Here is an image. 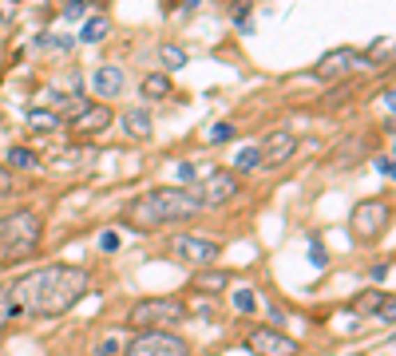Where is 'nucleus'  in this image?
<instances>
[{
	"mask_svg": "<svg viewBox=\"0 0 396 356\" xmlns=\"http://www.w3.org/2000/svg\"><path fill=\"white\" fill-rule=\"evenodd\" d=\"M87 293V273L79 265H40V270L16 277L8 289V309L24 313V317H63L79 305V297Z\"/></svg>",
	"mask_w": 396,
	"mask_h": 356,
	"instance_id": "nucleus-1",
	"label": "nucleus"
},
{
	"mask_svg": "<svg viewBox=\"0 0 396 356\" xmlns=\"http://www.w3.org/2000/svg\"><path fill=\"white\" fill-rule=\"evenodd\" d=\"M202 202H198L195 190L186 186H159V190H147L139 194L131 206L123 210V222L131 230H159V226H171V222H183V218H195Z\"/></svg>",
	"mask_w": 396,
	"mask_h": 356,
	"instance_id": "nucleus-2",
	"label": "nucleus"
},
{
	"mask_svg": "<svg viewBox=\"0 0 396 356\" xmlns=\"http://www.w3.org/2000/svg\"><path fill=\"white\" fill-rule=\"evenodd\" d=\"M44 242V218L36 210H13L0 218V261L13 265V261H24L32 258Z\"/></svg>",
	"mask_w": 396,
	"mask_h": 356,
	"instance_id": "nucleus-3",
	"label": "nucleus"
},
{
	"mask_svg": "<svg viewBox=\"0 0 396 356\" xmlns=\"http://www.w3.org/2000/svg\"><path fill=\"white\" fill-rule=\"evenodd\" d=\"M183 317H186L183 301H174V297H151V301H139V305L131 309L127 325L135 332H147V329H171V325H178Z\"/></svg>",
	"mask_w": 396,
	"mask_h": 356,
	"instance_id": "nucleus-4",
	"label": "nucleus"
},
{
	"mask_svg": "<svg viewBox=\"0 0 396 356\" xmlns=\"http://www.w3.org/2000/svg\"><path fill=\"white\" fill-rule=\"evenodd\" d=\"M388 222H393V206L381 202V198H365L353 206L349 214V233L357 238V242H381V233L388 230Z\"/></svg>",
	"mask_w": 396,
	"mask_h": 356,
	"instance_id": "nucleus-5",
	"label": "nucleus"
},
{
	"mask_svg": "<svg viewBox=\"0 0 396 356\" xmlns=\"http://www.w3.org/2000/svg\"><path fill=\"white\" fill-rule=\"evenodd\" d=\"M123 356H190V344L171 329H147L123 344Z\"/></svg>",
	"mask_w": 396,
	"mask_h": 356,
	"instance_id": "nucleus-6",
	"label": "nucleus"
},
{
	"mask_svg": "<svg viewBox=\"0 0 396 356\" xmlns=\"http://www.w3.org/2000/svg\"><path fill=\"white\" fill-rule=\"evenodd\" d=\"M171 249H174V258L186 261V265H195V270H211L214 261L222 258V246H218V242H211V238H195V233L174 238Z\"/></svg>",
	"mask_w": 396,
	"mask_h": 356,
	"instance_id": "nucleus-7",
	"label": "nucleus"
},
{
	"mask_svg": "<svg viewBox=\"0 0 396 356\" xmlns=\"http://www.w3.org/2000/svg\"><path fill=\"white\" fill-rule=\"evenodd\" d=\"M246 348H250L254 356H297V341H294V336H285V332L270 329V325L250 329Z\"/></svg>",
	"mask_w": 396,
	"mask_h": 356,
	"instance_id": "nucleus-8",
	"label": "nucleus"
},
{
	"mask_svg": "<svg viewBox=\"0 0 396 356\" xmlns=\"http://www.w3.org/2000/svg\"><path fill=\"white\" fill-rule=\"evenodd\" d=\"M238 190H242V183H238L234 171H211V174H206V183L198 186L195 194H198L202 206H222V202L238 198Z\"/></svg>",
	"mask_w": 396,
	"mask_h": 356,
	"instance_id": "nucleus-9",
	"label": "nucleus"
},
{
	"mask_svg": "<svg viewBox=\"0 0 396 356\" xmlns=\"http://www.w3.org/2000/svg\"><path fill=\"white\" fill-rule=\"evenodd\" d=\"M294 155H297V135H289V131H273L258 143V167H266V171L285 167Z\"/></svg>",
	"mask_w": 396,
	"mask_h": 356,
	"instance_id": "nucleus-10",
	"label": "nucleus"
},
{
	"mask_svg": "<svg viewBox=\"0 0 396 356\" xmlns=\"http://www.w3.org/2000/svg\"><path fill=\"white\" fill-rule=\"evenodd\" d=\"M112 119H115V111L107 107V103H87L79 115H75L72 123V135H79V139H87V135H99V131H107L112 127Z\"/></svg>",
	"mask_w": 396,
	"mask_h": 356,
	"instance_id": "nucleus-11",
	"label": "nucleus"
},
{
	"mask_svg": "<svg viewBox=\"0 0 396 356\" xmlns=\"http://www.w3.org/2000/svg\"><path fill=\"white\" fill-rule=\"evenodd\" d=\"M357 63H360V52L357 48H333L325 60H317L313 75H317V79H345Z\"/></svg>",
	"mask_w": 396,
	"mask_h": 356,
	"instance_id": "nucleus-12",
	"label": "nucleus"
},
{
	"mask_svg": "<svg viewBox=\"0 0 396 356\" xmlns=\"http://www.w3.org/2000/svg\"><path fill=\"white\" fill-rule=\"evenodd\" d=\"M393 293H381V289H365V293L353 297V313H365V317H384V320H393Z\"/></svg>",
	"mask_w": 396,
	"mask_h": 356,
	"instance_id": "nucleus-13",
	"label": "nucleus"
},
{
	"mask_svg": "<svg viewBox=\"0 0 396 356\" xmlns=\"http://www.w3.org/2000/svg\"><path fill=\"white\" fill-rule=\"evenodd\" d=\"M123 131L131 139H139V143H147V139L155 135V119H151V111L147 107H131L123 115Z\"/></svg>",
	"mask_w": 396,
	"mask_h": 356,
	"instance_id": "nucleus-14",
	"label": "nucleus"
},
{
	"mask_svg": "<svg viewBox=\"0 0 396 356\" xmlns=\"http://www.w3.org/2000/svg\"><path fill=\"white\" fill-rule=\"evenodd\" d=\"M123 72H119V68H99L96 75H91V91H96V95H103V99H115L119 95V91H123Z\"/></svg>",
	"mask_w": 396,
	"mask_h": 356,
	"instance_id": "nucleus-15",
	"label": "nucleus"
},
{
	"mask_svg": "<svg viewBox=\"0 0 396 356\" xmlns=\"http://www.w3.org/2000/svg\"><path fill=\"white\" fill-rule=\"evenodd\" d=\"M198 289V293H206V297H214V293H222L226 285H230V273L226 270H198L195 273V281H190Z\"/></svg>",
	"mask_w": 396,
	"mask_h": 356,
	"instance_id": "nucleus-16",
	"label": "nucleus"
},
{
	"mask_svg": "<svg viewBox=\"0 0 396 356\" xmlns=\"http://www.w3.org/2000/svg\"><path fill=\"white\" fill-rule=\"evenodd\" d=\"M28 127H32V131H60L63 119L52 115V111H44V107H28Z\"/></svg>",
	"mask_w": 396,
	"mask_h": 356,
	"instance_id": "nucleus-17",
	"label": "nucleus"
},
{
	"mask_svg": "<svg viewBox=\"0 0 396 356\" xmlns=\"http://www.w3.org/2000/svg\"><path fill=\"white\" fill-rule=\"evenodd\" d=\"M167 95H171V79H167L162 72H151L147 79H143V99L155 103V99H167Z\"/></svg>",
	"mask_w": 396,
	"mask_h": 356,
	"instance_id": "nucleus-18",
	"label": "nucleus"
},
{
	"mask_svg": "<svg viewBox=\"0 0 396 356\" xmlns=\"http://www.w3.org/2000/svg\"><path fill=\"white\" fill-rule=\"evenodd\" d=\"M107 32H112V20H107V16H91L84 24V32H79V40H84V44H99Z\"/></svg>",
	"mask_w": 396,
	"mask_h": 356,
	"instance_id": "nucleus-19",
	"label": "nucleus"
},
{
	"mask_svg": "<svg viewBox=\"0 0 396 356\" xmlns=\"http://www.w3.org/2000/svg\"><path fill=\"white\" fill-rule=\"evenodd\" d=\"M159 63L167 68V72H178L186 63V48H178V44H162L159 48Z\"/></svg>",
	"mask_w": 396,
	"mask_h": 356,
	"instance_id": "nucleus-20",
	"label": "nucleus"
},
{
	"mask_svg": "<svg viewBox=\"0 0 396 356\" xmlns=\"http://www.w3.org/2000/svg\"><path fill=\"white\" fill-rule=\"evenodd\" d=\"M40 155L36 150H28V147H13L8 150V167H16V171H28V167H36Z\"/></svg>",
	"mask_w": 396,
	"mask_h": 356,
	"instance_id": "nucleus-21",
	"label": "nucleus"
},
{
	"mask_svg": "<svg viewBox=\"0 0 396 356\" xmlns=\"http://www.w3.org/2000/svg\"><path fill=\"white\" fill-rule=\"evenodd\" d=\"M246 171H258V147H242L234 162V174H246Z\"/></svg>",
	"mask_w": 396,
	"mask_h": 356,
	"instance_id": "nucleus-22",
	"label": "nucleus"
},
{
	"mask_svg": "<svg viewBox=\"0 0 396 356\" xmlns=\"http://www.w3.org/2000/svg\"><path fill=\"white\" fill-rule=\"evenodd\" d=\"M388 52H393V40H384V44H381V40H376V44H372V48H369V56H372L369 63H388V60H384Z\"/></svg>",
	"mask_w": 396,
	"mask_h": 356,
	"instance_id": "nucleus-23",
	"label": "nucleus"
},
{
	"mask_svg": "<svg viewBox=\"0 0 396 356\" xmlns=\"http://www.w3.org/2000/svg\"><path fill=\"white\" fill-rule=\"evenodd\" d=\"M234 305H238V309H242V313H250V309H258V297L250 293V289H242V293H238V297H234Z\"/></svg>",
	"mask_w": 396,
	"mask_h": 356,
	"instance_id": "nucleus-24",
	"label": "nucleus"
},
{
	"mask_svg": "<svg viewBox=\"0 0 396 356\" xmlns=\"http://www.w3.org/2000/svg\"><path fill=\"white\" fill-rule=\"evenodd\" d=\"M226 139H234V127H230V123H218L211 131V143H226Z\"/></svg>",
	"mask_w": 396,
	"mask_h": 356,
	"instance_id": "nucleus-25",
	"label": "nucleus"
},
{
	"mask_svg": "<svg viewBox=\"0 0 396 356\" xmlns=\"http://www.w3.org/2000/svg\"><path fill=\"white\" fill-rule=\"evenodd\" d=\"M13 190H16L13 171H8V167H0V194H13Z\"/></svg>",
	"mask_w": 396,
	"mask_h": 356,
	"instance_id": "nucleus-26",
	"label": "nucleus"
},
{
	"mask_svg": "<svg viewBox=\"0 0 396 356\" xmlns=\"http://www.w3.org/2000/svg\"><path fill=\"white\" fill-rule=\"evenodd\" d=\"M63 16H68V20H75V16H84V0H68V8H63Z\"/></svg>",
	"mask_w": 396,
	"mask_h": 356,
	"instance_id": "nucleus-27",
	"label": "nucleus"
},
{
	"mask_svg": "<svg viewBox=\"0 0 396 356\" xmlns=\"http://www.w3.org/2000/svg\"><path fill=\"white\" fill-rule=\"evenodd\" d=\"M376 171H381L384 178H393V159H388V155H381V159H376Z\"/></svg>",
	"mask_w": 396,
	"mask_h": 356,
	"instance_id": "nucleus-28",
	"label": "nucleus"
},
{
	"mask_svg": "<svg viewBox=\"0 0 396 356\" xmlns=\"http://www.w3.org/2000/svg\"><path fill=\"white\" fill-rule=\"evenodd\" d=\"M13 317V309H8V297L0 293V329H4V320Z\"/></svg>",
	"mask_w": 396,
	"mask_h": 356,
	"instance_id": "nucleus-29",
	"label": "nucleus"
},
{
	"mask_svg": "<svg viewBox=\"0 0 396 356\" xmlns=\"http://www.w3.org/2000/svg\"><path fill=\"white\" fill-rule=\"evenodd\" d=\"M99 246H103L107 254H112V249L119 246V238H115V233H103V238H99Z\"/></svg>",
	"mask_w": 396,
	"mask_h": 356,
	"instance_id": "nucleus-30",
	"label": "nucleus"
},
{
	"mask_svg": "<svg viewBox=\"0 0 396 356\" xmlns=\"http://www.w3.org/2000/svg\"><path fill=\"white\" fill-rule=\"evenodd\" d=\"M178 178H183V183H195V167H190V162H183V167H178Z\"/></svg>",
	"mask_w": 396,
	"mask_h": 356,
	"instance_id": "nucleus-31",
	"label": "nucleus"
},
{
	"mask_svg": "<svg viewBox=\"0 0 396 356\" xmlns=\"http://www.w3.org/2000/svg\"><path fill=\"white\" fill-rule=\"evenodd\" d=\"M246 13H250V0H238V4H234V16H238V20H246Z\"/></svg>",
	"mask_w": 396,
	"mask_h": 356,
	"instance_id": "nucleus-32",
	"label": "nucleus"
},
{
	"mask_svg": "<svg viewBox=\"0 0 396 356\" xmlns=\"http://www.w3.org/2000/svg\"><path fill=\"white\" fill-rule=\"evenodd\" d=\"M388 273H393V265H376V270H372V281H381V277H388Z\"/></svg>",
	"mask_w": 396,
	"mask_h": 356,
	"instance_id": "nucleus-33",
	"label": "nucleus"
},
{
	"mask_svg": "<svg viewBox=\"0 0 396 356\" xmlns=\"http://www.w3.org/2000/svg\"><path fill=\"white\" fill-rule=\"evenodd\" d=\"M115 353H119V344H115V341H107L103 348H99V356H115Z\"/></svg>",
	"mask_w": 396,
	"mask_h": 356,
	"instance_id": "nucleus-34",
	"label": "nucleus"
}]
</instances>
